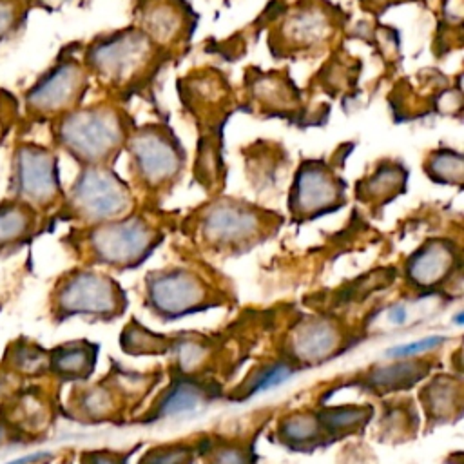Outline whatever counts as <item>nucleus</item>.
<instances>
[{"instance_id":"obj_18","label":"nucleus","mask_w":464,"mask_h":464,"mask_svg":"<svg viewBox=\"0 0 464 464\" xmlns=\"http://www.w3.org/2000/svg\"><path fill=\"white\" fill-rule=\"evenodd\" d=\"M459 259V250L448 239H428L406 261V279L410 285L426 290L444 283Z\"/></svg>"},{"instance_id":"obj_36","label":"nucleus","mask_w":464,"mask_h":464,"mask_svg":"<svg viewBox=\"0 0 464 464\" xmlns=\"http://www.w3.org/2000/svg\"><path fill=\"white\" fill-rule=\"evenodd\" d=\"M194 450L187 444H163L149 450L140 464H192Z\"/></svg>"},{"instance_id":"obj_20","label":"nucleus","mask_w":464,"mask_h":464,"mask_svg":"<svg viewBox=\"0 0 464 464\" xmlns=\"http://www.w3.org/2000/svg\"><path fill=\"white\" fill-rule=\"evenodd\" d=\"M361 71L362 62L357 56H350L343 42H339V45L330 51L323 67L310 78L308 87H317V91L324 92L332 100L343 96V100L352 102L359 92L357 82Z\"/></svg>"},{"instance_id":"obj_24","label":"nucleus","mask_w":464,"mask_h":464,"mask_svg":"<svg viewBox=\"0 0 464 464\" xmlns=\"http://www.w3.org/2000/svg\"><path fill=\"white\" fill-rule=\"evenodd\" d=\"M98 346L89 341H69L49 350V373L60 381H83L96 364Z\"/></svg>"},{"instance_id":"obj_9","label":"nucleus","mask_w":464,"mask_h":464,"mask_svg":"<svg viewBox=\"0 0 464 464\" xmlns=\"http://www.w3.org/2000/svg\"><path fill=\"white\" fill-rule=\"evenodd\" d=\"M178 94L199 134H223L228 118L239 111V96L227 72L205 65L178 78Z\"/></svg>"},{"instance_id":"obj_21","label":"nucleus","mask_w":464,"mask_h":464,"mask_svg":"<svg viewBox=\"0 0 464 464\" xmlns=\"http://www.w3.org/2000/svg\"><path fill=\"white\" fill-rule=\"evenodd\" d=\"M4 411L0 417L13 428V431L22 439L24 435L34 437L38 431L45 430L51 419V408L45 397L36 388H25L18 393H9L4 402Z\"/></svg>"},{"instance_id":"obj_23","label":"nucleus","mask_w":464,"mask_h":464,"mask_svg":"<svg viewBox=\"0 0 464 464\" xmlns=\"http://www.w3.org/2000/svg\"><path fill=\"white\" fill-rule=\"evenodd\" d=\"M38 216L27 203L7 196L0 201V256L22 248L38 228Z\"/></svg>"},{"instance_id":"obj_42","label":"nucleus","mask_w":464,"mask_h":464,"mask_svg":"<svg viewBox=\"0 0 464 464\" xmlns=\"http://www.w3.org/2000/svg\"><path fill=\"white\" fill-rule=\"evenodd\" d=\"M49 457H53V453H49V451H34V453H27L24 457H16L13 460H7L4 464H38V462H42V460H45Z\"/></svg>"},{"instance_id":"obj_17","label":"nucleus","mask_w":464,"mask_h":464,"mask_svg":"<svg viewBox=\"0 0 464 464\" xmlns=\"http://www.w3.org/2000/svg\"><path fill=\"white\" fill-rule=\"evenodd\" d=\"M343 332L332 319L310 317L290 332V353L294 362L317 364L334 357L343 346Z\"/></svg>"},{"instance_id":"obj_38","label":"nucleus","mask_w":464,"mask_h":464,"mask_svg":"<svg viewBox=\"0 0 464 464\" xmlns=\"http://www.w3.org/2000/svg\"><path fill=\"white\" fill-rule=\"evenodd\" d=\"M207 457V464H252L250 450L239 444H218Z\"/></svg>"},{"instance_id":"obj_45","label":"nucleus","mask_w":464,"mask_h":464,"mask_svg":"<svg viewBox=\"0 0 464 464\" xmlns=\"http://www.w3.org/2000/svg\"><path fill=\"white\" fill-rule=\"evenodd\" d=\"M221 2H223V5H228V2H230V0H221Z\"/></svg>"},{"instance_id":"obj_33","label":"nucleus","mask_w":464,"mask_h":464,"mask_svg":"<svg viewBox=\"0 0 464 464\" xmlns=\"http://www.w3.org/2000/svg\"><path fill=\"white\" fill-rule=\"evenodd\" d=\"M295 372L294 362H286V361H277L272 364H266L259 370H256L248 381H245L243 386V397H252L259 392H266L270 388H276L279 384H283L286 379H290Z\"/></svg>"},{"instance_id":"obj_25","label":"nucleus","mask_w":464,"mask_h":464,"mask_svg":"<svg viewBox=\"0 0 464 464\" xmlns=\"http://www.w3.org/2000/svg\"><path fill=\"white\" fill-rule=\"evenodd\" d=\"M430 372V364L419 359H393L392 364L377 366L366 373L368 386L379 392H397L422 381Z\"/></svg>"},{"instance_id":"obj_1","label":"nucleus","mask_w":464,"mask_h":464,"mask_svg":"<svg viewBox=\"0 0 464 464\" xmlns=\"http://www.w3.org/2000/svg\"><path fill=\"white\" fill-rule=\"evenodd\" d=\"M80 58L91 80L105 96L127 103L132 96H147L158 74L174 62L136 25L98 33L80 44Z\"/></svg>"},{"instance_id":"obj_37","label":"nucleus","mask_w":464,"mask_h":464,"mask_svg":"<svg viewBox=\"0 0 464 464\" xmlns=\"http://www.w3.org/2000/svg\"><path fill=\"white\" fill-rule=\"evenodd\" d=\"M446 341V337L442 335H428V337H422V339H417V341H411L408 344H397L393 348H390L386 352V357L390 359H410V357H417L424 352H430L437 346H440L442 343Z\"/></svg>"},{"instance_id":"obj_14","label":"nucleus","mask_w":464,"mask_h":464,"mask_svg":"<svg viewBox=\"0 0 464 464\" xmlns=\"http://www.w3.org/2000/svg\"><path fill=\"white\" fill-rule=\"evenodd\" d=\"M198 22L199 14L188 0H134L130 7V24L174 60L190 51Z\"/></svg>"},{"instance_id":"obj_30","label":"nucleus","mask_w":464,"mask_h":464,"mask_svg":"<svg viewBox=\"0 0 464 464\" xmlns=\"http://www.w3.org/2000/svg\"><path fill=\"white\" fill-rule=\"evenodd\" d=\"M277 433H279V439L283 444L299 448V450L317 446L319 440H323L326 435L317 415H312V413L288 415L279 424Z\"/></svg>"},{"instance_id":"obj_4","label":"nucleus","mask_w":464,"mask_h":464,"mask_svg":"<svg viewBox=\"0 0 464 464\" xmlns=\"http://www.w3.org/2000/svg\"><path fill=\"white\" fill-rule=\"evenodd\" d=\"M91 83V74L80 58V44H69L24 91V120L29 125L51 123L65 112L80 107L85 102Z\"/></svg>"},{"instance_id":"obj_13","label":"nucleus","mask_w":464,"mask_h":464,"mask_svg":"<svg viewBox=\"0 0 464 464\" xmlns=\"http://www.w3.org/2000/svg\"><path fill=\"white\" fill-rule=\"evenodd\" d=\"M274 225V214L243 199L219 196L207 203L198 219L201 237L219 250H237L256 245Z\"/></svg>"},{"instance_id":"obj_34","label":"nucleus","mask_w":464,"mask_h":464,"mask_svg":"<svg viewBox=\"0 0 464 464\" xmlns=\"http://www.w3.org/2000/svg\"><path fill=\"white\" fill-rule=\"evenodd\" d=\"M121 346L125 352L134 355H150V353H163L169 350L170 343L165 335H156L140 324H129L121 334Z\"/></svg>"},{"instance_id":"obj_2","label":"nucleus","mask_w":464,"mask_h":464,"mask_svg":"<svg viewBox=\"0 0 464 464\" xmlns=\"http://www.w3.org/2000/svg\"><path fill=\"white\" fill-rule=\"evenodd\" d=\"M47 125L54 149L63 150L80 167H112L136 121L125 103L105 96L103 100L83 102Z\"/></svg>"},{"instance_id":"obj_10","label":"nucleus","mask_w":464,"mask_h":464,"mask_svg":"<svg viewBox=\"0 0 464 464\" xmlns=\"http://www.w3.org/2000/svg\"><path fill=\"white\" fill-rule=\"evenodd\" d=\"M125 294L112 277L98 270L67 272L51 294V310L58 321L69 317L112 319L125 308Z\"/></svg>"},{"instance_id":"obj_41","label":"nucleus","mask_w":464,"mask_h":464,"mask_svg":"<svg viewBox=\"0 0 464 464\" xmlns=\"http://www.w3.org/2000/svg\"><path fill=\"white\" fill-rule=\"evenodd\" d=\"M29 2H31L33 9H44V11L53 13V11L62 9L63 5L72 4V2H78V0H29Z\"/></svg>"},{"instance_id":"obj_19","label":"nucleus","mask_w":464,"mask_h":464,"mask_svg":"<svg viewBox=\"0 0 464 464\" xmlns=\"http://www.w3.org/2000/svg\"><path fill=\"white\" fill-rule=\"evenodd\" d=\"M408 167L401 160L382 158L355 183V198L372 208H382L406 192Z\"/></svg>"},{"instance_id":"obj_8","label":"nucleus","mask_w":464,"mask_h":464,"mask_svg":"<svg viewBox=\"0 0 464 464\" xmlns=\"http://www.w3.org/2000/svg\"><path fill=\"white\" fill-rule=\"evenodd\" d=\"M239 111L256 118H277L301 129L310 127L304 89L297 87L288 69L263 71L250 65L243 74Z\"/></svg>"},{"instance_id":"obj_27","label":"nucleus","mask_w":464,"mask_h":464,"mask_svg":"<svg viewBox=\"0 0 464 464\" xmlns=\"http://www.w3.org/2000/svg\"><path fill=\"white\" fill-rule=\"evenodd\" d=\"M2 370L13 377H40L49 373V352L27 339L13 341L4 353Z\"/></svg>"},{"instance_id":"obj_35","label":"nucleus","mask_w":464,"mask_h":464,"mask_svg":"<svg viewBox=\"0 0 464 464\" xmlns=\"http://www.w3.org/2000/svg\"><path fill=\"white\" fill-rule=\"evenodd\" d=\"M31 11L29 0H0V45L24 31Z\"/></svg>"},{"instance_id":"obj_5","label":"nucleus","mask_w":464,"mask_h":464,"mask_svg":"<svg viewBox=\"0 0 464 464\" xmlns=\"http://www.w3.org/2000/svg\"><path fill=\"white\" fill-rule=\"evenodd\" d=\"M123 150L129 154V170L134 181L150 192L169 190L185 170V147L172 127L163 121L136 125Z\"/></svg>"},{"instance_id":"obj_28","label":"nucleus","mask_w":464,"mask_h":464,"mask_svg":"<svg viewBox=\"0 0 464 464\" xmlns=\"http://www.w3.org/2000/svg\"><path fill=\"white\" fill-rule=\"evenodd\" d=\"M462 14L464 0H439L437 31L431 45V51L439 60L462 47Z\"/></svg>"},{"instance_id":"obj_32","label":"nucleus","mask_w":464,"mask_h":464,"mask_svg":"<svg viewBox=\"0 0 464 464\" xmlns=\"http://www.w3.org/2000/svg\"><path fill=\"white\" fill-rule=\"evenodd\" d=\"M76 406H78V411L87 419H92V420L105 419L112 415L116 408L114 393L102 382L96 386L82 388L76 397Z\"/></svg>"},{"instance_id":"obj_16","label":"nucleus","mask_w":464,"mask_h":464,"mask_svg":"<svg viewBox=\"0 0 464 464\" xmlns=\"http://www.w3.org/2000/svg\"><path fill=\"white\" fill-rule=\"evenodd\" d=\"M147 304L165 319H178L214 304L208 285L188 268H167L147 277Z\"/></svg>"},{"instance_id":"obj_12","label":"nucleus","mask_w":464,"mask_h":464,"mask_svg":"<svg viewBox=\"0 0 464 464\" xmlns=\"http://www.w3.org/2000/svg\"><path fill=\"white\" fill-rule=\"evenodd\" d=\"M392 116L397 123L426 118L428 114H446L460 118L462 89L460 74L455 83L439 69L417 71L410 78H401L388 94Z\"/></svg>"},{"instance_id":"obj_26","label":"nucleus","mask_w":464,"mask_h":464,"mask_svg":"<svg viewBox=\"0 0 464 464\" xmlns=\"http://www.w3.org/2000/svg\"><path fill=\"white\" fill-rule=\"evenodd\" d=\"M420 399L424 404V411L431 420H451L453 415H460L462 386L453 377L439 375L428 386L422 388Z\"/></svg>"},{"instance_id":"obj_44","label":"nucleus","mask_w":464,"mask_h":464,"mask_svg":"<svg viewBox=\"0 0 464 464\" xmlns=\"http://www.w3.org/2000/svg\"><path fill=\"white\" fill-rule=\"evenodd\" d=\"M11 379H13V375L0 368V397L9 395V388H11L9 384H11Z\"/></svg>"},{"instance_id":"obj_3","label":"nucleus","mask_w":464,"mask_h":464,"mask_svg":"<svg viewBox=\"0 0 464 464\" xmlns=\"http://www.w3.org/2000/svg\"><path fill=\"white\" fill-rule=\"evenodd\" d=\"M350 13L332 0L283 2L266 25L274 60H314L332 51L348 29Z\"/></svg>"},{"instance_id":"obj_31","label":"nucleus","mask_w":464,"mask_h":464,"mask_svg":"<svg viewBox=\"0 0 464 464\" xmlns=\"http://www.w3.org/2000/svg\"><path fill=\"white\" fill-rule=\"evenodd\" d=\"M372 417V408L368 406H335V408H328L317 413L319 422L323 424L326 435H334V437H341L344 433L355 431L359 428H362L368 419Z\"/></svg>"},{"instance_id":"obj_6","label":"nucleus","mask_w":464,"mask_h":464,"mask_svg":"<svg viewBox=\"0 0 464 464\" xmlns=\"http://www.w3.org/2000/svg\"><path fill=\"white\" fill-rule=\"evenodd\" d=\"M132 190L112 167H80L76 179L62 199V210L69 218L91 227L129 216Z\"/></svg>"},{"instance_id":"obj_40","label":"nucleus","mask_w":464,"mask_h":464,"mask_svg":"<svg viewBox=\"0 0 464 464\" xmlns=\"http://www.w3.org/2000/svg\"><path fill=\"white\" fill-rule=\"evenodd\" d=\"M361 11L372 14L373 18H379L381 14H384L390 7L401 5V4H408V2H424V0H357Z\"/></svg>"},{"instance_id":"obj_43","label":"nucleus","mask_w":464,"mask_h":464,"mask_svg":"<svg viewBox=\"0 0 464 464\" xmlns=\"http://www.w3.org/2000/svg\"><path fill=\"white\" fill-rule=\"evenodd\" d=\"M18 439V435L13 431V428L0 417V450L9 442V440H14Z\"/></svg>"},{"instance_id":"obj_39","label":"nucleus","mask_w":464,"mask_h":464,"mask_svg":"<svg viewBox=\"0 0 464 464\" xmlns=\"http://www.w3.org/2000/svg\"><path fill=\"white\" fill-rule=\"evenodd\" d=\"M80 464H127V455L109 450H94L82 453Z\"/></svg>"},{"instance_id":"obj_15","label":"nucleus","mask_w":464,"mask_h":464,"mask_svg":"<svg viewBox=\"0 0 464 464\" xmlns=\"http://www.w3.org/2000/svg\"><path fill=\"white\" fill-rule=\"evenodd\" d=\"M346 203V181L335 170V160H303L294 174L288 210L297 221L335 212Z\"/></svg>"},{"instance_id":"obj_22","label":"nucleus","mask_w":464,"mask_h":464,"mask_svg":"<svg viewBox=\"0 0 464 464\" xmlns=\"http://www.w3.org/2000/svg\"><path fill=\"white\" fill-rule=\"evenodd\" d=\"M212 401V395L203 382L194 379H176L170 386H167L158 397L154 408L150 410L149 420H163V419H179L198 413L205 410V406Z\"/></svg>"},{"instance_id":"obj_29","label":"nucleus","mask_w":464,"mask_h":464,"mask_svg":"<svg viewBox=\"0 0 464 464\" xmlns=\"http://www.w3.org/2000/svg\"><path fill=\"white\" fill-rule=\"evenodd\" d=\"M424 174L439 185L462 187L464 183V154L451 147L431 149L422 161Z\"/></svg>"},{"instance_id":"obj_7","label":"nucleus","mask_w":464,"mask_h":464,"mask_svg":"<svg viewBox=\"0 0 464 464\" xmlns=\"http://www.w3.org/2000/svg\"><path fill=\"white\" fill-rule=\"evenodd\" d=\"M58 154L54 147L36 141H16L11 150L9 196L47 212L63 199Z\"/></svg>"},{"instance_id":"obj_11","label":"nucleus","mask_w":464,"mask_h":464,"mask_svg":"<svg viewBox=\"0 0 464 464\" xmlns=\"http://www.w3.org/2000/svg\"><path fill=\"white\" fill-rule=\"evenodd\" d=\"M160 230L141 216L91 225L83 245L94 263L114 268H136L160 243Z\"/></svg>"}]
</instances>
